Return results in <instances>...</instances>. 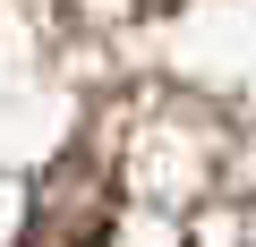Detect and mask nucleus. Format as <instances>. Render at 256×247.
I'll return each mask as SVG.
<instances>
[{
    "instance_id": "1",
    "label": "nucleus",
    "mask_w": 256,
    "mask_h": 247,
    "mask_svg": "<svg viewBox=\"0 0 256 247\" xmlns=\"http://www.w3.org/2000/svg\"><path fill=\"white\" fill-rule=\"evenodd\" d=\"M111 205H120V196H111L102 154H94V145H68V154L43 171L18 247H111Z\"/></svg>"
}]
</instances>
